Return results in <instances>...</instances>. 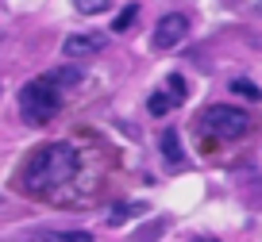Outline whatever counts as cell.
<instances>
[{
    "mask_svg": "<svg viewBox=\"0 0 262 242\" xmlns=\"http://www.w3.org/2000/svg\"><path fill=\"white\" fill-rule=\"evenodd\" d=\"M31 242H93L89 231H39L31 234Z\"/></svg>",
    "mask_w": 262,
    "mask_h": 242,
    "instance_id": "7",
    "label": "cell"
},
{
    "mask_svg": "<svg viewBox=\"0 0 262 242\" xmlns=\"http://www.w3.org/2000/svg\"><path fill=\"white\" fill-rule=\"evenodd\" d=\"M201 127L212 131L216 138H243L251 131V115L239 112V108H228V104H212L201 112Z\"/></svg>",
    "mask_w": 262,
    "mask_h": 242,
    "instance_id": "3",
    "label": "cell"
},
{
    "mask_svg": "<svg viewBox=\"0 0 262 242\" xmlns=\"http://www.w3.org/2000/svg\"><path fill=\"white\" fill-rule=\"evenodd\" d=\"M185 35H189V19L181 16V12H170V16H162L155 23V46L158 50H173V46H181Z\"/></svg>",
    "mask_w": 262,
    "mask_h": 242,
    "instance_id": "5",
    "label": "cell"
},
{
    "mask_svg": "<svg viewBox=\"0 0 262 242\" xmlns=\"http://www.w3.org/2000/svg\"><path fill=\"white\" fill-rule=\"evenodd\" d=\"M139 16V4H127V8L120 12V16H116V23H112V31H127L131 27V19Z\"/></svg>",
    "mask_w": 262,
    "mask_h": 242,
    "instance_id": "12",
    "label": "cell"
},
{
    "mask_svg": "<svg viewBox=\"0 0 262 242\" xmlns=\"http://www.w3.org/2000/svg\"><path fill=\"white\" fill-rule=\"evenodd\" d=\"M185 92H189L185 77H181V73H170V77H166V85H162V89H158V92H150V100H147L150 115H170L173 108H181V100H185Z\"/></svg>",
    "mask_w": 262,
    "mask_h": 242,
    "instance_id": "4",
    "label": "cell"
},
{
    "mask_svg": "<svg viewBox=\"0 0 262 242\" xmlns=\"http://www.w3.org/2000/svg\"><path fill=\"white\" fill-rule=\"evenodd\" d=\"M258 12H262V4H258Z\"/></svg>",
    "mask_w": 262,
    "mask_h": 242,
    "instance_id": "14",
    "label": "cell"
},
{
    "mask_svg": "<svg viewBox=\"0 0 262 242\" xmlns=\"http://www.w3.org/2000/svg\"><path fill=\"white\" fill-rule=\"evenodd\" d=\"M77 4V12H81V16H100V12H108V4H112V0H74Z\"/></svg>",
    "mask_w": 262,
    "mask_h": 242,
    "instance_id": "11",
    "label": "cell"
},
{
    "mask_svg": "<svg viewBox=\"0 0 262 242\" xmlns=\"http://www.w3.org/2000/svg\"><path fill=\"white\" fill-rule=\"evenodd\" d=\"M162 154H166L170 165H181V138H178V131H173V127L162 131Z\"/></svg>",
    "mask_w": 262,
    "mask_h": 242,
    "instance_id": "8",
    "label": "cell"
},
{
    "mask_svg": "<svg viewBox=\"0 0 262 242\" xmlns=\"http://www.w3.org/2000/svg\"><path fill=\"white\" fill-rule=\"evenodd\" d=\"M81 170V154L70 142H42L39 150H31L24 173H19V185L24 192H50V188H66Z\"/></svg>",
    "mask_w": 262,
    "mask_h": 242,
    "instance_id": "1",
    "label": "cell"
},
{
    "mask_svg": "<svg viewBox=\"0 0 262 242\" xmlns=\"http://www.w3.org/2000/svg\"><path fill=\"white\" fill-rule=\"evenodd\" d=\"M147 211V204H116L112 215H108V223H123L127 215H143Z\"/></svg>",
    "mask_w": 262,
    "mask_h": 242,
    "instance_id": "10",
    "label": "cell"
},
{
    "mask_svg": "<svg viewBox=\"0 0 262 242\" xmlns=\"http://www.w3.org/2000/svg\"><path fill=\"white\" fill-rule=\"evenodd\" d=\"M231 92H235V96H247V100H262V89L254 85V81H247V77L231 81Z\"/></svg>",
    "mask_w": 262,
    "mask_h": 242,
    "instance_id": "9",
    "label": "cell"
},
{
    "mask_svg": "<svg viewBox=\"0 0 262 242\" xmlns=\"http://www.w3.org/2000/svg\"><path fill=\"white\" fill-rule=\"evenodd\" d=\"M62 92H66V89L50 77V73L27 81L24 89H19V112H24V119L31 123V127L50 123L58 112H62Z\"/></svg>",
    "mask_w": 262,
    "mask_h": 242,
    "instance_id": "2",
    "label": "cell"
},
{
    "mask_svg": "<svg viewBox=\"0 0 262 242\" xmlns=\"http://www.w3.org/2000/svg\"><path fill=\"white\" fill-rule=\"evenodd\" d=\"M104 46H108L104 35L89 31V35H70V39L62 42V54H66V58H89V54H100Z\"/></svg>",
    "mask_w": 262,
    "mask_h": 242,
    "instance_id": "6",
    "label": "cell"
},
{
    "mask_svg": "<svg viewBox=\"0 0 262 242\" xmlns=\"http://www.w3.org/2000/svg\"><path fill=\"white\" fill-rule=\"evenodd\" d=\"M193 242H216V238H193Z\"/></svg>",
    "mask_w": 262,
    "mask_h": 242,
    "instance_id": "13",
    "label": "cell"
}]
</instances>
